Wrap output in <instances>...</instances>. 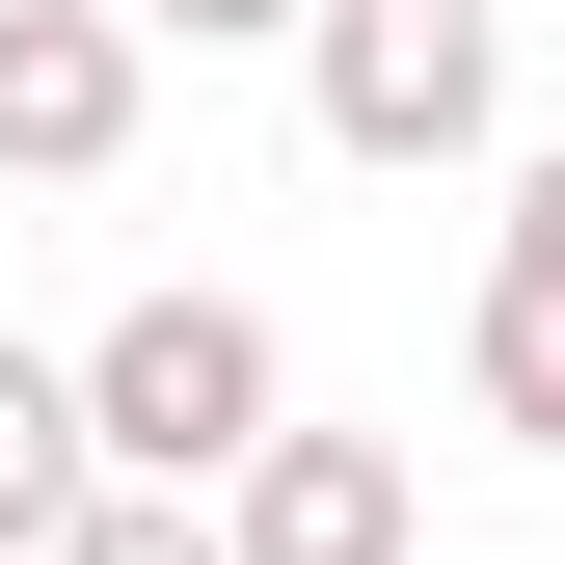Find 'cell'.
I'll return each instance as SVG.
<instances>
[{
	"label": "cell",
	"instance_id": "1",
	"mask_svg": "<svg viewBox=\"0 0 565 565\" xmlns=\"http://www.w3.org/2000/svg\"><path fill=\"white\" fill-rule=\"evenodd\" d=\"M82 431H108V484H216L297 431V350H269L243 297H108V350H82Z\"/></svg>",
	"mask_w": 565,
	"mask_h": 565
},
{
	"label": "cell",
	"instance_id": "2",
	"mask_svg": "<svg viewBox=\"0 0 565 565\" xmlns=\"http://www.w3.org/2000/svg\"><path fill=\"white\" fill-rule=\"evenodd\" d=\"M297 108H323V162H377V189H431V162H484V0H323L297 28Z\"/></svg>",
	"mask_w": 565,
	"mask_h": 565
},
{
	"label": "cell",
	"instance_id": "3",
	"mask_svg": "<svg viewBox=\"0 0 565 565\" xmlns=\"http://www.w3.org/2000/svg\"><path fill=\"white\" fill-rule=\"evenodd\" d=\"M135 0H0V189H108L135 162Z\"/></svg>",
	"mask_w": 565,
	"mask_h": 565
},
{
	"label": "cell",
	"instance_id": "4",
	"mask_svg": "<svg viewBox=\"0 0 565 565\" xmlns=\"http://www.w3.org/2000/svg\"><path fill=\"white\" fill-rule=\"evenodd\" d=\"M216 539H243V565H431V512H404L377 431H269V458L216 484Z\"/></svg>",
	"mask_w": 565,
	"mask_h": 565
},
{
	"label": "cell",
	"instance_id": "5",
	"mask_svg": "<svg viewBox=\"0 0 565 565\" xmlns=\"http://www.w3.org/2000/svg\"><path fill=\"white\" fill-rule=\"evenodd\" d=\"M108 431H82V350H0V565H82Z\"/></svg>",
	"mask_w": 565,
	"mask_h": 565
},
{
	"label": "cell",
	"instance_id": "6",
	"mask_svg": "<svg viewBox=\"0 0 565 565\" xmlns=\"http://www.w3.org/2000/svg\"><path fill=\"white\" fill-rule=\"evenodd\" d=\"M458 404H484L512 458H565V297H539V269H484V323H458Z\"/></svg>",
	"mask_w": 565,
	"mask_h": 565
},
{
	"label": "cell",
	"instance_id": "7",
	"mask_svg": "<svg viewBox=\"0 0 565 565\" xmlns=\"http://www.w3.org/2000/svg\"><path fill=\"white\" fill-rule=\"evenodd\" d=\"M82 565H243V539L189 512V484H108V512H82Z\"/></svg>",
	"mask_w": 565,
	"mask_h": 565
},
{
	"label": "cell",
	"instance_id": "8",
	"mask_svg": "<svg viewBox=\"0 0 565 565\" xmlns=\"http://www.w3.org/2000/svg\"><path fill=\"white\" fill-rule=\"evenodd\" d=\"M135 28H189V54H269V28H323V0H135Z\"/></svg>",
	"mask_w": 565,
	"mask_h": 565
},
{
	"label": "cell",
	"instance_id": "9",
	"mask_svg": "<svg viewBox=\"0 0 565 565\" xmlns=\"http://www.w3.org/2000/svg\"><path fill=\"white\" fill-rule=\"evenodd\" d=\"M484 269H539V297H565V162H512V243H484Z\"/></svg>",
	"mask_w": 565,
	"mask_h": 565
}]
</instances>
